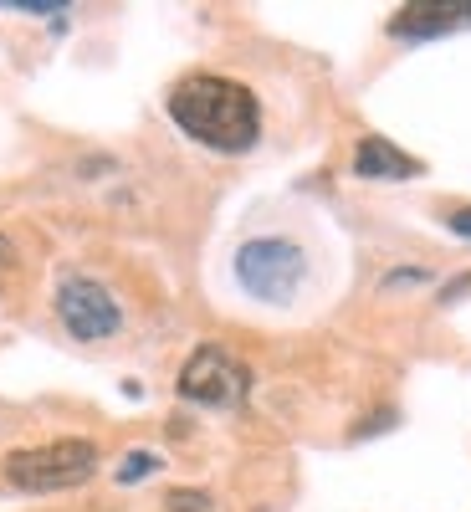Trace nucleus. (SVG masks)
<instances>
[{
  "mask_svg": "<svg viewBox=\"0 0 471 512\" xmlns=\"http://www.w3.org/2000/svg\"><path fill=\"white\" fill-rule=\"evenodd\" d=\"M354 175L359 180H415V175H425V164L410 159L400 144H390L384 134H364L359 149H354Z\"/></svg>",
  "mask_w": 471,
  "mask_h": 512,
  "instance_id": "obj_7",
  "label": "nucleus"
},
{
  "mask_svg": "<svg viewBox=\"0 0 471 512\" xmlns=\"http://www.w3.org/2000/svg\"><path fill=\"white\" fill-rule=\"evenodd\" d=\"M169 118H175L185 134L216 154H246L262 139V103L246 82L216 77V72H190L180 77L164 98Z\"/></svg>",
  "mask_w": 471,
  "mask_h": 512,
  "instance_id": "obj_1",
  "label": "nucleus"
},
{
  "mask_svg": "<svg viewBox=\"0 0 471 512\" xmlns=\"http://www.w3.org/2000/svg\"><path fill=\"white\" fill-rule=\"evenodd\" d=\"M164 502H169V512H210V497L205 492H169Z\"/></svg>",
  "mask_w": 471,
  "mask_h": 512,
  "instance_id": "obj_10",
  "label": "nucleus"
},
{
  "mask_svg": "<svg viewBox=\"0 0 471 512\" xmlns=\"http://www.w3.org/2000/svg\"><path fill=\"white\" fill-rule=\"evenodd\" d=\"M57 318L72 338H82V344H98V338H113L123 328V308L118 297L93 282V277H62L57 287Z\"/></svg>",
  "mask_w": 471,
  "mask_h": 512,
  "instance_id": "obj_5",
  "label": "nucleus"
},
{
  "mask_svg": "<svg viewBox=\"0 0 471 512\" xmlns=\"http://www.w3.org/2000/svg\"><path fill=\"white\" fill-rule=\"evenodd\" d=\"M0 11H21V16H62L72 11L67 0H0Z\"/></svg>",
  "mask_w": 471,
  "mask_h": 512,
  "instance_id": "obj_9",
  "label": "nucleus"
},
{
  "mask_svg": "<svg viewBox=\"0 0 471 512\" xmlns=\"http://www.w3.org/2000/svg\"><path fill=\"white\" fill-rule=\"evenodd\" d=\"M6 272H11V241L0 236V277H6Z\"/></svg>",
  "mask_w": 471,
  "mask_h": 512,
  "instance_id": "obj_12",
  "label": "nucleus"
},
{
  "mask_svg": "<svg viewBox=\"0 0 471 512\" xmlns=\"http://www.w3.org/2000/svg\"><path fill=\"white\" fill-rule=\"evenodd\" d=\"M231 267H236L241 292H251L256 303H292L308 282V256L287 236H251Z\"/></svg>",
  "mask_w": 471,
  "mask_h": 512,
  "instance_id": "obj_3",
  "label": "nucleus"
},
{
  "mask_svg": "<svg viewBox=\"0 0 471 512\" xmlns=\"http://www.w3.org/2000/svg\"><path fill=\"white\" fill-rule=\"evenodd\" d=\"M98 472V446L82 436H62L47 446H26L6 456V482L16 492H67Z\"/></svg>",
  "mask_w": 471,
  "mask_h": 512,
  "instance_id": "obj_2",
  "label": "nucleus"
},
{
  "mask_svg": "<svg viewBox=\"0 0 471 512\" xmlns=\"http://www.w3.org/2000/svg\"><path fill=\"white\" fill-rule=\"evenodd\" d=\"M246 390H251V374H246L226 349H216V344L195 349V354L185 359V369H180V395H185L190 405L231 410V405L246 400Z\"/></svg>",
  "mask_w": 471,
  "mask_h": 512,
  "instance_id": "obj_4",
  "label": "nucleus"
},
{
  "mask_svg": "<svg viewBox=\"0 0 471 512\" xmlns=\"http://www.w3.org/2000/svg\"><path fill=\"white\" fill-rule=\"evenodd\" d=\"M456 26H471V0H410L390 16V36L400 41H431Z\"/></svg>",
  "mask_w": 471,
  "mask_h": 512,
  "instance_id": "obj_6",
  "label": "nucleus"
},
{
  "mask_svg": "<svg viewBox=\"0 0 471 512\" xmlns=\"http://www.w3.org/2000/svg\"><path fill=\"white\" fill-rule=\"evenodd\" d=\"M446 226H451L456 236H466V241H471V205H461V210H451V216H446Z\"/></svg>",
  "mask_w": 471,
  "mask_h": 512,
  "instance_id": "obj_11",
  "label": "nucleus"
},
{
  "mask_svg": "<svg viewBox=\"0 0 471 512\" xmlns=\"http://www.w3.org/2000/svg\"><path fill=\"white\" fill-rule=\"evenodd\" d=\"M159 466H164V461H159L154 451H128L123 466H118V482H123V487H128V482H144V477L159 472Z\"/></svg>",
  "mask_w": 471,
  "mask_h": 512,
  "instance_id": "obj_8",
  "label": "nucleus"
}]
</instances>
